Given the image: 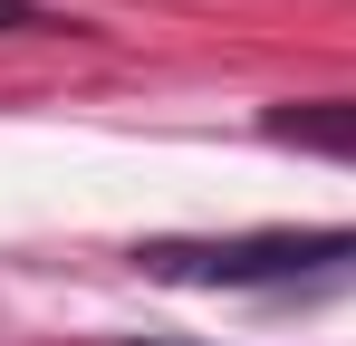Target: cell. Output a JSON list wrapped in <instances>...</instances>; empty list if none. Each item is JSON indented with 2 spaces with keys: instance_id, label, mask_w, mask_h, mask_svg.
Here are the masks:
<instances>
[{
  "instance_id": "2",
  "label": "cell",
  "mask_w": 356,
  "mask_h": 346,
  "mask_svg": "<svg viewBox=\"0 0 356 346\" xmlns=\"http://www.w3.org/2000/svg\"><path fill=\"white\" fill-rule=\"evenodd\" d=\"M280 135H308V145H337V154H356V106H308V115H280Z\"/></svg>"
},
{
  "instance_id": "3",
  "label": "cell",
  "mask_w": 356,
  "mask_h": 346,
  "mask_svg": "<svg viewBox=\"0 0 356 346\" xmlns=\"http://www.w3.org/2000/svg\"><path fill=\"white\" fill-rule=\"evenodd\" d=\"M0 29H49V10L39 0H0Z\"/></svg>"
},
{
  "instance_id": "1",
  "label": "cell",
  "mask_w": 356,
  "mask_h": 346,
  "mask_svg": "<svg viewBox=\"0 0 356 346\" xmlns=\"http://www.w3.org/2000/svg\"><path fill=\"white\" fill-rule=\"evenodd\" d=\"M327 260H356V231H250V240H154L145 270L193 288H260V279H308Z\"/></svg>"
}]
</instances>
